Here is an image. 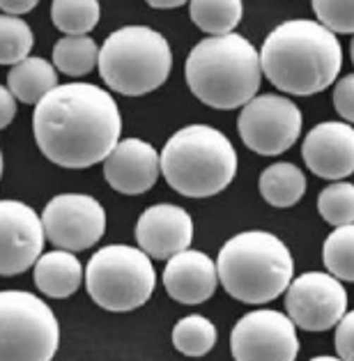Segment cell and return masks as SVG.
<instances>
[{
    "label": "cell",
    "mask_w": 354,
    "mask_h": 361,
    "mask_svg": "<svg viewBox=\"0 0 354 361\" xmlns=\"http://www.w3.org/2000/svg\"><path fill=\"white\" fill-rule=\"evenodd\" d=\"M44 235L58 249L85 251L106 233V212L102 202L85 193H60L42 212Z\"/></svg>",
    "instance_id": "30bf717a"
},
{
    "label": "cell",
    "mask_w": 354,
    "mask_h": 361,
    "mask_svg": "<svg viewBox=\"0 0 354 361\" xmlns=\"http://www.w3.org/2000/svg\"><path fill=\"white\" fill-rule=\"evenodd\" d=\"M16 116V97L10 87L0 85V129H5Z\"/></svg>",
    "instance_id": "4dcf8cb0"
},
{
    "label": "cell",
    "mask_w": 354,
    "mask_h": 361,
    "mask_svg": "<svg viewBox=\"0 0 354 361\" xmlns=\"http://www.w3.org/2000/svg\"><path fill=\"white\" fill-rule=\"evenodd\" d=\"M161 171L159 152L140 138L118 140V145L111 149V154L104 159V178L111 184V189L138 196L154 187V182Z\"/></svg>",
    "instance_id": "9a60e30c"
},
{
    "label": "cell",
    "mask_w": 354,
    "mask_h": 361,
    "mask_svg": "<svg viewBox=\"0 0 354 361\" xmlns=\"http://www.w3.org/2000/svg\"><path fill=\"white\" fill-rule=\"evenodd\" d=\"M97 60H99V47L87 35H67L53 47V63L67 76L90 74Z\"/></svg>",
    "instance_id": "7402d4cb"
},
{
    "label": "cell",
    "mask_w": 354,
    "mask_h": 361,
    "mask_svg": "<svg viewBox=\"0 0 354 361\" xmlns=\"http://www.w3.org/2000/svg\"><path fill=\"white\" fill-rule=\"evenodd\" d=\"M35 140L63 169H90L118 145L122 116L113 97L92 83H67L35 104Z\"/></svg>",
    "instance_id": "6da1fadb"
},
{
    "label": "cell",
    "mask_w": 354,
    "mask_h": 361,
    "mask_svg": "<svg viewBox=\"0 0 354 361\" xmlns=\"http://www.w3.org/2000/svg\"><path fill=\"white\" fill-rule=\"evenodd\" d=\"M189 90L202 104L233 111L251 102L260 87V54L237 32L212 35L189 51L184 65Z\"/></svg>",
    "instance_id": "3957f363"
},
{
    "label": "cell",
    "mask_w": 354,
    "mask_h": 361,
    "mask_svg": "<svg viewBox=\"0 0 354 361\" xmlns=\"http://www.w3.org/2000/svg\"><path fill=\"white\" fill-rule=\"evenodd\" d=\"M42 216L19 200H0V276L23 274L44 249Z\"/></svg>",
    "instance_id": "4fadbf2b"
},
{
    "label": "cell",
    "mask_w": 354,
    "mask_h": 361,
    "mask_svg": "<svg viewBox=\"0 0 354 361\" xmlns=\"http://www.w3.org/2000/svg\"><path fill=\"white\" fill-rule=\"evenodd\" d=\"M60 327L44 299L23 290L0 293V361H51Z\"/></svg>",
    "instance_id": "ba28073f"
},
{
    "label": "cell",
    "mask_w": 354,
    "mask_h": 361,
    "mask_svg": "<svg viewBox=\"0 0 354 361\" xmlns=\"http://www.w3.org/2000/svg\"><path fill=\"white\" fill-rule=\"evenodd\" d=\"M322 260L329 274L354 283V224L336 226V231L324 240Z\"/></svg>",
    "instance_id": "d4e9b609"
},
{
    "label": "cell",
    "mask_w": 354,
    "mask_h": 361,
    "mask_svg": "<svg viewBox=\"0 0 354 361\" xmlns=\"http://www.w3.org/2000/svg\"><path fill=\"white\" fill-rule=\"evenodd\" d=\"M97 65L113 92L140 97L166 83L173 54L157 30L147 25H125L106 37Z\"/></svg>",
    "instance_id": "8992f818"
},
{
    "label": "cell",
    "mask_w": 354,
    "mask_h": 361,
    "mask_svg": "<svg viewBox=\"0 0 354 361\" xmlns=\"http://www.w3.org/2000/svg\"><path fill=\"white\" fill-rule=\"evenodd\" d=\"M149 7H154V10H175V7H182L187 5L189 0H145Z\"/></svg>",
    "instance_id": "d6a6232c"
},
{
    "label": "cell",
    "mask_w": 354,
    "mask_h": 361,
    "mask_svg": "<svg viewBox=\"0 0 354 361\" xmlns=\"http://www.w3.org/2000/svg\"><path fill=\"white\" fill-rule=\"evenodd\" d=\"M313 10L331 32L354 35V0H313Z\"/></svg>",
    "instance_id": "83f0119b"
},
{
    "label": "cell",
    "mask_w": 354,
    "mask_h": 361,
    "mask_svg": "<svg viewBox=\"0 0 354 361\" xmlns=\"http://www.w3.org/2000/svg\"><path fill=\"white\" fill-rule=\"evenodd\" d=\"M219 331L205 315H187L173 327V345L187 357H202L216 345Z\"/></svg>",
    "instance_id": "cb8c5ba5"
},
{
    "label": "cell",
    "mask_w": 354,
    "mask_h": 361,
    "mask_svg": "<svg viewBox=\"0 0 354 361\" xmlns=\"http://www.w3.org/2000/svg\"><path fill=\"white\" fill-rule=\"evenodd\" d=\"M334 109L336 113L354 125V74L343 76L334 87Z\"/></svg>",
    "instance_id": "f1b7e54d"
},
{
    "label": "cell",
    "mask_w": 354,
    "mask_h": 361,
    "mask_svg": "<svg viewBox=\"0 0 354 361\" xmlns=\"http://www.w3.org/2000/svg\"><path fill=\"white\" fill-rule=\"evenodd\" d=\"M157 274L149 255L136 246L111 244L97 251L85 267L87 295L113 313L140 308L154 293Z\"/></svg>",
    "instance_id": "52a82bcc"
},
{
    "label": "cell",
    "mask_w": 354,
    "mask_h": 361,
    "mask_svg": "<svg viewBox=\"0 0 354 361\" xmlns=\"http://www.w3.org/2000/svg\"><path fill=\"white\" fill-rule=\"evenodd\" d=\"M83 281V265L74 251L58 249L44 253L35 262V286L47 297L67 299L72 297Z\"/></svg>",
    "instance_id": "ac0fdd59"
},
{
    "label": "cell",
    "mask_w": 354,
    "mask_h": 361,
    "mask_svg": "<svg viewBox=\"0 0 354 361\" xmlns=\"http://www.w3.org/2000/svg\"><path fill=\"white\" fill-rule=\"evenodd\" d=\"M35 35L30 25L14 14L0 16V65H16L30 56Z\"/></svg>",
    "instance_id": "484cf974"
},
{
    "label": "cell",
    "mask_w": 354,
    "mask_h": 361,
    "mask_svg": "<svg viewBox=\"0 0 354 361\" xmlns=\"http://www.w3.org/2000/svg\"><path fill=\"white\" fill-rule=\"evenodd\" d=\"M350 56H352V63H354V39H352V44H350Z\"/></svg>",
    "instance_id": "836d02e7"
},
{
    "label": "cell",
    "mask_w": 354,
    "mask_h": 361,
    "mask_svg": "<svg viewBox=\"0 0 354 361\" xmlns=\"http://www.w3.org/2000/svg\"><path fill=\"white\" fill-rule=\"evenodd\" d=\"M286 308L295 327L326 331L338 324L348 311V293L341 279L324 271H308L290 281Z\"/></svg>",
    "instance_id": "7c38bea8"
},
{
    "label": "cell",
    "mask_w": 354,
    "mask_h": 361,
    "mask_svg": "<svg viewBox=\"0 0 354 361\" xmlns=\"http://www.w3.org/2000/svg\"><path fill=\"white\" fill-rule=\"evenodd\" d=\"M0 178H3V152H0Z\"/></svg>",
    "instance_id": "e575fe53"
},
{
    "label": "cell",
    "mask_w": 354,
    "mask_h": 361,
    "mask_svg": "<svg viewBox=\"0 0 354 361\" xmlns=\"http://www.w3.org/2000/svg\"><path fill=\"white\" fill-rule=\"evenodd\" d=\"M193 240V221L182 207L161 202L147 207L136 224V242L149 258L168 260L189 249Z\"/></svg>",
    "instance_id": "2e32d148"
},
{
    "label": "cell",
    "mask_w": 354,
    "mask_h": 361,
    "mask_svg": "<svg viewBox=\"0 0 354 361\" xmlns=\"http://www.w3.org/2000/svg\"><path fill=\"white\" fill-rule=\"evenodd\" d=\"M242 14V0H189L191 21L209 35L233 32L240 25Z\"/></svg>",
    "instance_id": "44dd1931"
},
{
    "label": "cell",
    "mask_w": 354,
    "mask_h": 361,
    "mask_svg": "<svg viewBox=\"0 0 354 361\" xmlns=\"http://www.w3.org/2000/svg\"><path fill=\"white\" fill-rule=\"evenodd\" d=\"M171 189L187 198L221 193L237 175V152L226 134L207 125H189L168 138L159 157Z\"/></svg>",
    "instance_id": "5b68a950"
},
{
    "label": "cell",
    "mask_w": 354,
    "mask_h": 361,
    "mask_svg": "<svg viewBox=\"0 0 354 361\" xmlns=\"http://www.w3.org/2000/svg\"><path fill=\"white\" fill-rule=\"evenodd\" d=\"M336 352H338V359L354 361V311H345L336 324Z\"/></svg>",
    "instance_id": "f546056e"
},
{
    "label": "cell",
    "mask_w": 354,
    "mask_h": 361,
    "mask_svg": "<svg viewBox=\"0 0 354 361\" xmlns=\"http://www.w3.org/2000/svg\"><path fill=\"white\" fill-rule=\"evenodd\" d=\"M341 42L320 21L295 19L276 25L260 49L262 74L288 94H317L338 78Z\"/></svg>",
    "instance_id": "7a4b0ae2"
},
{
    "label": "cell",
    "mask_w": 354,
    "mask_h": 361,
    "mask_svg": "<svg viewBox=\"0 0 354 361\" xmlns=\"http://www.w3.org/2000/svg\"><path fill=\"white\" fill-rule=\"evenodd\" d=\"M58 85V72L44 58H23L21 63L12 65L7 74V87L23 104H37Z\"/></svg>",
    "instance_id": "d6986e66"
},
{
    "label": "cell",
    "mask_w": 354,
    "mask_h": 361,
    "mask_svg": "<svg viewBox=\"0 0 354 361\" xmlns=\"http://www.w3.org/2000/svg\"><path fill=\"white\" fill-rule=\"evenodd\" d=\"M237 129L251 152L276 157L297 143L302 134V111L288 97H253L242 106Z\"/></svg>",
    "instance_id": "9c48e42d"
},
{
    "label": "cell",
    "mask_w": 354,
    "mask_h": 361,
    "mask_svg": "<svg viewBox=\"0 0 354 361\" xmlns=\"http://www.w3.org/2000/svg\"><path fill=\"white\" fill-rule=\"evenodd\" d=\"M37 3L39 0H0V10L5 14L21 16V14H28L30 10H35Z\"/></svg>",
    "instance_id": "1f68e13d"
},
{
    "label": "cell",
    "mask_w": 354,
    "mask_h": 361,
    "mask_svg": "<svg viewBox=\"0 0 354 361\" xmlns=\"http://www.w3.org/2000/svg\"><path fill=\"white\" fill-rule=\"evenodd\" d=\"M219 283L242 304H267L288 290L295 260L276 235L249 231L235 235L219 251Z\"/></svg>",
    "instance_id": "277c9868"
},
{
    "label": "cell",
    "mask_w": 354,
    "mask_h": 361,
    "mask_svg": "<svg viewBox=\"0 0 354 361\" xmlns=\"http://www.w3.org/2000/svg\"><path fill=\"white\" fill-rule=\"evenodd\" d=\"M166 293L180 304H202L216 293L219 271L214 260L202 251L184 249L168 258L164 269Z\"/></svg>",
    "instance_id": "e0dca14e"
},
{
    "label": "cell",
    "mask_w": 354,
    "mask_h": 361,
    "mask_svg": "<svg viewBox=\"0 0 354 361\" xmlns=\"http://www.w3.org/2000/svg\"><path fill=\"white\" fill-rule=\"evenodd\" d=\"M99 0H53L51 21L65 35H87L99 23Z\"/></svg>",
    "instance_id": "603a6c76"
},
{
    "label": "cell",
    "mask_w": 354,
    "mask_h": 361,
    "mask_svg": "<svg viewBox=\"0 0 354 361\" xmlns=\"http://www.w3.org/2000/svg\"><path fill=\"white\" fill-rule=\"evenodd\" d=\"M317 212L331 226L354 224V184L334 180L317 196Z\"/></svg>",
    "instance_id": "4316f807"
},
{
    "label": "cell",
    "mask_w": 354,
    "mask_h": 361,
    "mask_svg": "<svg viewBox=\"0 0 354 361\" xmlns=\"http://www.w3.org/2000/svg\"><path fill=\"white\" fill-rule=\"evenodd\" d=\"M302 157L317 178L343 180L354 173V127L348 122H322L304 138Z\"/></svg>",
    "instance_id": "5bb4252c"
},
{
    "label": "cell",
    "mask_w": 354,
    "mask_h": 361,
    "mask_svg": "<svg viewBox=\"0 0 354 361\" xmlns=\"http://www.w3.org/2000/svg\"><path fill=\"white\" fill-rule=\"evenodd\" d=\"M260 193L271 207H292L306 193V175L295 164L279 161L264 169L260 175Z\"/></svg>",
    "instance_id": "ffe728a7"
},
{
    "label": "cell",
    "mask_w": 354,
    "mask_h": 361,
    "mask_svg": "<svg viewBox=\"0 0 354 361\" xmlns=\"http://www.w3.org/2000/svg\"><path fill=\"white\" fill-rule=\"evenodd\" d=\"M230 352L237 361H292L299 352L295 322L269 308L246 313L230 331Z\"/></svg>",
    "instance_id": "8fae6325"
}]
</instances>
